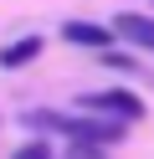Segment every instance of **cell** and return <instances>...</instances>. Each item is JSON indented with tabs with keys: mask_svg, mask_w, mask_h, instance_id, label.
Segmentation results:
<instances>
[{
	"mask_svg": "<svg viewBox=\"0 0 154 159\" xmlns=\"http://www.w3.org/2000/svg\"><path fill=\"white\" fill-rule=\"evenodd\" d=\"M77 108H87V113H108V118H123V123H144V98L128 93V87H103V93H82Z\"/></svg>",
	"mask_w": 154,
	"mask_h": 159,
	"instance_id": "cell-2",
	"label": "cell"
},
{
	"mask_svg": "<svg viewBox=\"0 0 154 159\" xmlns=\"http://www.w3.org/2000/svg\"><path fill=\"white\" fill-rule=\"evenodd\" d=\"M21 123H26L31 134H67V139H92V144H118V139L133 128V123H123V118L87 113V108H82L77 118H72V113H57V108H31Z\"/></svg>",
	"mask_w": 154,
	"mask_h": 159,
	"instance_id": "cell-1",
	"label": "cell"
},
{
	"mask_svg": "<svg viewBox=\"0 0 154 159\" xmlns=\"http://www.w3.org/2000/svg\"><path fill=\"white\" fill-rule=\"evenodd\" d=\"M62 41L67 46H82V52H108L118 41V31L103 21H62Z\"/></svg>",
	"mask_w": 154,
	"mask_h": 159,
	"instance_id": "cell-3",
	"label": "cell"
},
{
	"mask_svg": "<svg viewBox=\"0 0 154 159\" xmlns=\"http://www.w3.org/2000/svg\"><path fill=\"white\" fill-rule=\"evenodd\" d=\"M41 52H46V41H41V36H21V41L0 46V72H16V67H31V62H36Z\"/></svg>",
	"mask_w": 154,
	"mask_h": 159,
	"instance_id": "cell-5",
	"label": "cell"
},
{
	"mask_svg": "<svg viewBox=\"0 0 154 159\" xmlns=\"http://www.w3.org/2000/svg\"><path fill=\"white\" fill-rule=\"evenodd\" d=\"M10 159H51V134H46V139H31V144H21Z\"/></svg>",
	"mask_w": 154,
	"mask_h": 159,
	"instance_id": "cell-7",
	"label": "cell"
},
{
	"mask_svg": "<svg viewBox=\"0 0 154 159\" xmlns=\"http://www.w3.org/2000/svg\"><path fill=\"white\" fill-rule=\"evenodd\" d=\"M113 31H118V41H128L133 52H149V57H154V16H144V11H118V16H113Z\"/></svg>",
	"mask_w": 154,
	"mask_h": 159,
	"instance_id": "cell-4",
	"label": "cell"
},
{
	"mask_svg": "<svg viewBox=\"0 0 154 159\" xmlns=\"http://www.w3.org/2000/svg\"><path fill=\"white\" fill-rule=\"evenodd\" d=\"M103 149H108V144H92V139H72V144H67V159H108Z\"/></svg>",
	"mask_w": 154,
	"mask_h": 159,
	"instance_id": "cell-6",
	"label": "cell"
}]
</instances>
